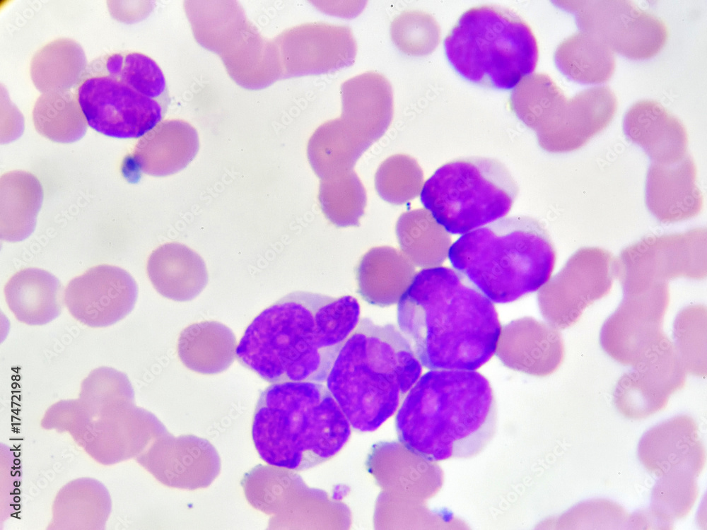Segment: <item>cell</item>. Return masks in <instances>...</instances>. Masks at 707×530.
<instances>
[{
    "label": "cell",
    "mask_w": 707,
    "mask_h": 530,
    "mask_svg": "<svg viewBox=\"0 0 707 530\" xmlns=\"http://www.w3.org/2000/svg\"><path fill=\"white\" fill-rule=\"evenodd\" d=\"M359 317L360 305L351 295L295 291L254 318L236 358L267 382L321 383Z\"/></svg>",
    "instance_id": "cell-1"
},
{
    "label": "cell",
    "mask_w": 707,
    "mask_h": 530,
    "mask_svg": "<svg viewBox=\"0 0 707 530\" xmlns=\"http://www.w3.org/2000/svg\"><path fill=\"white\" fill-rule=\"evenodd\" d=\"M397 322L421 364L475 370L495 353L501 334L493 302L455 269L421 270L401 296Z\"/></svg>",
    "instance_id": "cell-2"
},
{
    "label": "cell",
    "mask_w": 707,
    "mask_h": 530,
    "mask_svg": "<svg viewBox=\"0 0 707 530\" xmlns=\"http://www.w3.org/2000/svg\"><path fill=\"white\" fill-rule=\"evenodd\" d=\"M489 380L475 370H431L419 378L395 416L399 441L427 461L469 459L481 452L496 429Z\"/></svg>",
    "instance_id": "cell-3"
},
{
    "label": "cell",
    "mask_w": 707,
    "mask_h": 530,
    "mask_svg": "<svg viewBox=\"0 0 707 530\" xmlns=\"http://www.w3.org/2000/svg\"><path fill=\"white\" fill-rule=\"evenodd\" d=\"M421 372L422 365L395 325L363 318L341 348L327 388L352 428L371 432L396 412Z\"/></svg>",
    "instance_id": "cell-4"
},
{
    "label": "cell",
    "mask_w": 707,
    "mask_h": 530,
    "mask_svg": "<svg viewBox=\"0 0 707 530\" xmlns=\"http://www.w3.org/2000/svg\"><path fill=\"white\" fill-rule=\"evenodd\" d=\"M351 425L327 387L315 382L272 383L260 394L252 439L267 464L303 471L339 452Z\"/></svg>",
    "instance_id": "cell-5"
},
{
    "label": "cell",
    "mask_w": 707,
    "mask_h": 530,
    "mask_svg": "<svg viewBox=\"0 0 707 530\" xmlns=\"http://www.w3.org/2000/svg\"><path fill=\"white\" fill-rule=\"evenodd\" d=\"M448 257L492 302L507 303L537 291L549 281L556 252L536 218H499L467 232L450 247Z\"/></svg>",
    "instance_id": "cell-6"
},
{
    "label": "cell",
    "mask_w": 707,
    "mask_h": 530,
    "mask_svg": "<svg viewBox=\"0 0 707 530\" xmlns=\"http://www.w3.org/2000/svg\"><path fill=\"white\" fill-rule=\"evenodd\" d=\"M76 96L87 124L105 136L137 139L155 129L170 98L165 77L137 52L100 56L83 69Z\"/></svg>",
    "instance_id": "cell-7"
},
{
    "label": "cell",
    "mask_w": 707,
    "mask_h": 530,
    "mask_svg": "<svg viewBox=\"0 0 707 530\" xmlns=\"http://www.w3.org/2000/svg\"><path fill=\"white\" fill-rule=\"evenodd\" d=\"M445 57L464 79L510 90L535 69L539 57L530 26L502 6L481 5L464 12L445 37Z\"/></svg>",
    "instance_id": "cell-8"
},
{
    "label": "cell",
    "mask_w": 707,
    "mask_h": 530,
    "mask_svg": "<svg viewBox=\"0 0 707 530\" xmlns=\"http://www.w3.org/2000/svg\"><path fill=\"white\" fill-rule=\"evenodd\" d=\"M518 192L501 162L468 157L438 167L424 183L421 201L448 232L464 234L508 214Z\"/></svg>",
    "instance_id": "cell-9"
},
{
    "label": "cell",
    "mask_w": 707,
    "mask_h": 530,
    "mask_svg": "<svg viewBox=\"0 0 707 530\" xmlns=\"http://www.w3.org/2000/svg\"><path fill=\"white\" fill-rule=\"evenodd\" d=\"M614 276L624 295L668 284L678 277L706 276V228L646 236L614 258Z\"/></svg>",
    "instance_id": "cell-10"
},
{
    "label": "cell",
    "mask_w": 707,
    "mask_h": 530,
    "mask_svg": "<svg viewBox=\"0 0 707 530\" xmlns=\"http://www.w3.org/2000/svg\"><path fill=\"white\" fill-rule=\"evenodd\" d=\"M614 258L604 249L582 247L543 287L539 302L545 318L556 329L575 324L583 311L607 295L612 287Z\"/></svg>",
    "instance_id": "cell-11"
},
{
    "label": "cell",
    "mask_w": 707,
    "mask_h": 530,
    "mask_svg": "<svg viewBox=\"0 0 707 530\" xmlns=\"http://www.w3.org/2000/svg\"><path fill=\"white\" fill-rule=\"evenodd\" d=\"M571 5L581 31L597 36L612 51L633 59L654 57L669 37L665 22L626 0L576 1Z\"/></svg>",
    "instance_id": "cell-12"
},
{
    "label": "cell",
    "mask_w": 707,
    "mask_h": 530,
    "mask_svg": "<svg viewBox=\"0 0 707 530\" xmlns=\"http://www.w3.org/2000/svg\"><path fill=\"white\" fill-rule=\"evenodd\" d=\"M670 300L668 284L624 295L617 310L604 323L600 335L602 348L612 358L634 366L667 338L663 317Z\"/></svg>",
    "instance_id": "cell-13"
},
{
    "label": "cell",
    "mask_w": 707,
    "mask_h": 530,
    "mask_svg": "<svg viewBox=\"0 0 707 530\" xmlns=\"http://www.w3.org/2000/svg\"><path fill=\"white\" fill-rule=\"evenodd\" d=\"M64 293L71 316L84 325L98 328L119 322L133 310L138 287L127 271L103 264L71 280Z\"/></svg>",
    "instance_id": "cell-14"
},
{
    "label": "cell",
    "mask_w": 707,
    "mask_h": 530,
    "mask_svg": "<svg viewBox=\"0 0 707 530\" xmlns=\"http://www.w3.org/2000/svg\"><path fill=\"white\" fill-rule=\"evenodd\" d=\"M614 391V404L625 417L642 419L665 408L670 394L683 387L686 368L670 341L652 350Z\"/></svg>",
    "instance_id": "cell-15"
},
{
    "label": "cell",
    "mask_w": 707,
    "mask_h": 530,
    "mask_svg": "<svg viewBox=\"0 0 707 530\" xmlns=\"http://www.w3.org/2000/svg\"><path fill=\"white\" fill-rule=\"evenodd\" d=\"M617 99L608 86L583 90L567 100L543 129L542 146L551 152L580 148L612 121Z\"/></svg>",
    "instance_id": "cell-16"
},
{
    "label": "cell",
    "mask_w": 707,
    "mask_h": 530,
    "mask_svg": "<svg viewBox=\"0 0 707 530\" xmlns=\"http://www.w3.org/2000/svg\"><path fill=\"white\" fill-rule=\"evenodd\" d=\"M623 129L630 141L645 151L650 164L668 167L690 156L684 125L655 100L632 105L624 115Z\"/></svg>",
    "instance_id": "cell-17"
},
{
    "label": "cell",
    "mask_w": 707,
    "mask_h": 530,
    "mask_svg": "<svg viewBox=\"0 0 707 530\" xmlns=\"http://www.w3.org/2000/svg\"><path fill=\"white\" fill-rule=\"evenodd\" d=\"M642 464L658 476L674 471L698 476L705 464V452L696 423L680 416L648 431L638 446Z\"/></svg>",
    "instance_id": "cell-18"
},
{
    "label": "cell",
    "mask_w": 707,
    "mask_h": 530,
    "mask_svg": "<svg viewBox=\"0 0 707 530\" xmlns=\"http://www.w3.org/2000/svg\"><path fill=\"white\" fill-rule=\"evenodd\" d=\"M293 71L298 76L328 73L351 66L357 45L347 25L308 23L291 34Z\"/></svg>",
    "instance_id": "cell-19"
},
{
    "label": "cell",
    "mask_w": 707,
    "mask_h": 530,
    "mask_svg": "<svg viewBox=\"0 0 707 530\" xmlns=\"http://www.w3.org/2000/svg\"><path fill=\"white\" fill-rule=\"evenodd\" d=\"M147 276L163 297L176 302L195 298L206 287L209 275L201 257L176 242L160 245L149 255Z\"/></svg>",
    "instance_id": "cell-20"
},
{
    "label": "cell",
    "mask_w": 707,
    "mask_h": 530,
    "mask_svg": "<svg viewBox=\"0 0 707 530\" xmlns=\"http://www.w3.org/2000/svg\"><path fill=\"white\" fill-rule=\"evenodd\" d=\"M7 305L21 322L46 324L61 314L64 302L59 280L38 268L23 269L13 274L4 286Z\"/></svg>",
    "instance_id": "cell-21"
},
{
    "label": "cell",
    "mask_w": 707,
    "mask_h": 530,
    "mask_svg": "<svg viewBox=\"0 0 707 530\" xmlns=\"http://www.w3.org/2000/svg\"><path fill=\"white\" fill-rule=\"evenodd\" d=\"M415 274L414 265L402 252L387 246L373 247L356 268L358 292L370 304L389 306L399 300Z\"/></svg>",
    "instance_id": "cell-22"
},
{
    "label": "cell",
    "mask_w": 707,
    "mask_h": 530,
    "mask_svg": "<svg viewBox=\"0 0 707 530\" xmlns=\"http://www.w3.org/2000/svg\"><path fill=\"white\" fill-rule=\"evenodd\" d=\"M237 341L232 330L217 321L192 324L180 334L177 351L189 369L203 374L226 370L236 355Z\"/></svg>",
    "instance_id": "cell-23"
},
{
    "label": "cell",
    "mask_w": 707,
    "mask_h": 530,
    "mask_svg": "<svg viewBox=\"0 0 707 530\" xmlns=\"http://www.w3.org/2000/svg\"><path fill=\"white\" fill-rule=\"evenodd\" d=\"M341 113L359 122L380 139L393 117L392 86L382 74L368 71L341 86Z\"/></svg>",
    "instance_id": "cell-24"
},
{
    "label": "cell",
    "mask_w": 707,
    "mask_h": 530,
    "mask_svg": "<svg viewBox=\"0 0 707 530\" xmlns=\"http://www.w3.org/2000/svg\"><path fill=\"white\" fill-rule=\"evenodd\" d=\"M43 200V189L32 173L13 170L1 177V238L22 241L34 230Z\"/></svg>",
    "instance_id": "cell-25"
},
{
    "label": "cell",
    "mask_w": 707,
    "mask_h": 530,
    "mask_svg": "<svg viewBox=\"0 0 707 530\" xmlns=\"http://www.w3.org/2000/svg\"><path fill=\"white\" fill-rule=\"evenodd\" d=\"M371 145L339 117L316 129L308 141L307 155L313 171L322 179L352 170Z\"/></svg>",
    "instance_id": "cell-26"
},
{
    "label": "cell",
    "mask_w": 707,
    "mask_h": 530,
    "mask_svg": "<svg viewBox=\"0 0 707 530\" xmlns=\"http://www.w3.org/2000/svg\"><path fill=\"white\" fill-rule=\"evenodd\" d=\"M395 232L402 252L414 266H438L448 256L450 236L426 209L401 214Z\"/></svg>",
    "instance_id": "cell-27"
},
{
    "label": "cell",
    "mask_w": 707,
    "mask_h": 530,
    "mask_svg": "<svg viewBox=\"0 0 707 530\" xmlns=\"http://www.w3.org/2000/svg\"><path fill=\"white\" fill-rule=\"evenodd\" d=\"M555 59L563 74L584 84L605 83L615 69L611 48L597 36L581 30L559 45Z\"/></svg>",
    "instance_id": "cell-28"
},
{
    "label": "cell",
    "mask_w": 707,
    "mask_h": 530,
    "mask_svg": "<svg viewBox=\"0 0 707 530\" xmlns=\"http://www.w3.org/2000/svg\"><path fill=\"white\" fill-rule=\"evenodd\" d=\"M318 200L327 220L346 228L358 225L367 198L363 184L352 170L322 178Z\"/></svg>",
    "instance_id": "cell-29"
},
{
    "label": "cell",
    "mask_w": 707,
    "mask_h": 530,
    "mask_svg": "<svg viewBox=\"0 0 707 530\" xmlns=\"http://www.w3.org/2000/svg\"><path fill=\"white\" fill-rule=\"evenodd\" d=\"M52 93L55 100L54 107L49 102V107L43 105L47 109V111L43 110V114L33 112L36 130L58 143H72L80 139L86 133L88 124L76 95L59 91H59Z\"/></svg>",
    "instance_id": "cell-30"
},
{
    "label": "cell",
    "mask_w": 707,
    "mask_h": 530,
    "mask_svg": "<svg viewBox=\"0 0 707 530\" xmlns=\"http://www.w3.org/2000/svg\"><path fill=\"white\" fill-rule=\"evenodd\" d=\"M423 172L417 162L404 154L393 155L378 167L375 175V187L385 201L403 204L420 193Z\"/></svg>",
    "instance_id": "cell-31"
},
{
    "label": "cell",
    "mask_w": 707,
    "mask_h": 530,
    "mask_svg": "<svg viewBox=\"0 0 707 530\" xmlns=\"http://www.w3.org/2000/svg\"><path fill=\"white\" fill-rule=\"evenodd\" d=\"M424 17L415 11L403 12L390 25V37L397 47L407 54H421L423 49Z\"/></svg>",
    "instance_id": "cell-32"
}]
</instances>
